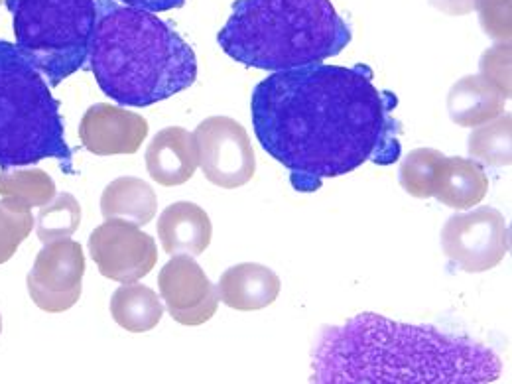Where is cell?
<instances>
[{
    "mask_svg": "<svg viewBox=\"0 0 512 384\" xmlns=\"http://www.w3.org/2000/svg\"><path fill=\"white\" fill-rule=\"evenodd\" d=\"M396 105L367 65L312 64L260 81L251 115L260 146L290 172L294 190L312 193L367 162L390 166L400 158Z\"/></svg>",
    "mask_w": 512,
    "mask_h": 384,
    "instance_id": "cell-1",
    "label": "cell"
},
{
    "mask_svg": "<svg viewBox=\"0 0 512 384\" xmlns=\"http://www.w3.org/2000/svg\"><path fill=\"white\" fill-rule=\"evenodd\" d=\"M501 371V357L471 337L379 314L323 327L312 351L318 384H489Z\"/></svg>",
    "mask_w": 512,
    "mask_h": 384,
    "instance_id": "cell-2",
    "label": "cell"
},
{
    "mask_svg": "<svg viewBox=\"0 0 512 384\" xmlns=\"http://www.w3.org/2000/svg\"><path fill=\"white\" fill-rule=\"evenodd\" d=\"M89 60L101 91L125 107L166 101L197 77L195 54L172 26L115 0L97 2Z\"/></svg>",
    "mask_w": 512,
    "mask_h": 384,
    "instance_id": "cell-3",
    "label": "cell"
},
{
    "mask_svg": "<svg viewBox=\"0 0 512 384\" xmlns=\"http://www.w3.org/2000/svg\"><path fill=\"white\" fill-rule=\"evenodd\" d=\"M351 38L331 0H237L217 42L239 64L284 71L335 58Z\"/></svg>",
    "mask_w": 512,
    "mask_h": 384,
    "instance_id": "cell-4",
    "label": "cell"
},
{
    "mask_svg": "<svg viewBox=\"0 0 512 384\" xmlns=\"http://www.w3.org/2000/svg\"><path fill=\"white\" fill-rule=\"evenodd\" d=\"M56 158L73 174L60 103L42 73L20 50L0 40V168Z\"/></svg>",
    "mask_w": 512,
    "mask_h": 384,
    "instance_id": "cell-5",
    "label": "cell"
},
{
    "mask_svg": "<svg viewBox=\"0 0 512 384\" xmlns=\"http://www.w3.org/2000/svg\"><path fill=\"white\" fill-rule=\"evenodd\" d=\"M20 54L60 85L89 58L97 24L95 0H6Z\"/></svg>",
    "mask_w": 512,
    "mask_h": 384,
    "instance_id": "cell-6",
    "label": "cell"
},
{
    "mask_svg": "<svg viewBox=\"0 0 512 384\" xmlns=\"http://www.w3.org/2000/svg\"><path fill=\"white\" fill-rule=\"evenodd\" d=\"M442 249L463 272H487L511 251V231L501 211L479 207L449 217L442 229Z\"/></svg>",
    "mask_w": 512,
    "mask_h": 384,
    "instance_id": "cell-7",
    "label": "cell"
},
{
    "mask_svg": "<svg viewBox=\"0 0 512 384\" xmlns=\"http://www.w3.org/2000/svg\"><path fill=\"white\" fill-rule=\"evenodd\" d=\"M203 176L223 190H237L253 180L256 158L245 127L229 117H209L193 132Z\"/></svg>",
    "mask_w": 512,
    "mask_h": 384,
    "instance_id": "cell-8",
    "label": "cell"
},
{
    "mask_svg": "<svg viewBox=\"0 0 512 384\" xmlns=\"http://www.w3.org/2000/svg\"><path fill=\"white\" fill-rule=\"evenodd\" d=\"M83 274L85 255L79 243L71 239L46 243L26 278L28 294L40 310L62 314L79 302Z\"/></svg>",
    "mask_w": 512,
    "mask_h": 384,
    "instance_id": "cell-9",
    "label": "cell"
},
{
    "mask_svg": "<svg viewBox=\"0 0 512 384\" xmlns=\"http://www.w3.org/2000/svg\"><path fill=\"white\" fill-rule=\"evenodd\" d=\"M89 253L105 278L121 284L142 280L158 262L154 239L123 219L99 225L89 237Z\"/></svg>",
    "mask_w": 512,
    "mask_h": 384,
    "instance_id": "cell-10",
    "label": "cell"
},
{
    "mask_svg": "<svg viewBox=\"0 0 512 384\" xmlns=\"http://www.w3.org/2000/svg\"><path fill=\"white\" fill-rule=\"evenodd\" d=\"M160 298L182 325H203L219 308V294L193 256L174 255L158 274Z\"/></svg>",
    "mask_w": 512,
    "mask_h": 384,
    "instance_id": "cell-11",
    "label": "cell"
},
{
    "mask_svg": "<svg viewBox=\"0 0 512 384\" xmlns=\"http://www.w3.org/2000/svg\"><path fill=\"white\" fill-rule=\"evenodd\" d=\"M148 121L138 113L107 103L87 109L79 125L83 146L97 156L134 154L148 136Z\"/></svg>",
    "mask_w": 512,
    "mask_h": 384,
    "instance_id": "cell-12",
    "label": "cell"
},
{
    "mask_svg": "<svg viewBox=\"0 0 512 384\" xmlns=\"http://www.w3.org/2000/svg\"><path fill=\"white\" fill-rule=\"evenodd\" d=\"M197 166V146L193 134L186 128H164L148 144L146 170L150 178L164 188L190 182Z\"/></svg>",
    "mask_w": 512,
    "mask_h": 384,
    "instance_id": "cell-13",
    "label": "cell"
},
{
    "mask_svg": "<svg viewBox=\"0 0 512 384\" xmlns=\"http://www.w3.org/2000/svg\"><path fill=\"white\" fill-rule=\"evenodd\" d=\"M280 278L268 266L243 262L221 274L219 300L239 312H256L272 306L280 294Z\"/></svg>",
    "mask_w": 512,
    "mask_h": 384,
    "instance_id": "cell-14",
    "label": "cell"
},
{
    "mask_svg": "<svg viewBox=\"0 0 512 384\" xmlns=\"http://www.w3.org/2000/svg\"><path fill=\"white\" fill-rule=\"evenodd\" d=\"M156 229L162 249L172 256H199L205 253L213 237L209 215L190 201L168 205L162 211Z\"/></svg>",
    "mask_w": 512,
    "mask_h": 384,
    "instance_id": "cell-15",
    "label": "cell"
},
{
    "mask_svg": "<svg viewBox=\"0 0 512 384\" xmlns=\"http://www.w3.org/2000/svg\"><path fill=\"white\" fill-rule=\"evenodd\" d=\"M507 99L481 75L459 79L448 95V111L457 127L475 128L501 117Z\"/></svg>",
    "mask_w": 512,
    "mask_h": 384,
    "instance_id": "cell-16",
    "label": "cell"
},
{
    "mask_svg": "<svg viewBox=\"0 0 512 384\" xmlns=\"http://www.w3.org/2000/svg\"><path fill=\"white\" fill-rule=\"evenodd\" d=\"M489 192V178L485 170L467 158L444 160L442 176L436 188V199L451 209L465 211L479 205Z\"/></svg>",
    "mask_w": 512,
    "mask_h": 384,
    "instance_id": "cell-17",
    "label": "cell"
},
{
    "mask_svg": "<svg viewBox=\"0 0 512 384\" xmlns=\"http://www.w3.org/2000/svg\"><path fill=\"white\" fill-rule=\"evenodd\" d=\"M158 199L154 190L140 178H119L101 195V213L105 219H123L134 225H148L156 215Z\"/></svg>",
    "mask_w": 512,
    "mask_h": 384,
    "instance_id": "cell-18",
    "label": "cell"
},
{
    "mask_svg": "<svg viewBox=\"0 0 512 384\" xmlns=\"http://www.w3.org/2000/svg\"><path fill=\"white\" fill-rule=\"evenodd\" d=\"M111 316L130 333L152 331L164 316V306L154 290L142 284H125L111 298Z\"/></svg>",
    "mask_w": 512,
    "mask_h": 384,
    "instance_id": "cell-19",
    "label": "cell"
},
{
    "mask_svg": "<svg viewBox=\"0 0 512 384\" xmlns=\"http://www.w3.org/2000/svg\"><path fill=\"white\" fill-rule=\"evenodd\" d=\"M0 195L2 201L20 209L30 211L32 207H44L56 197L54 180L38 168L2 172L0 174Z\"/></svg>",
    "mask_w": 512,
    "mask_h": 384,
    "instance_id": "cell-20",
    "label": "cell"
},
{
    "mask_svg": "<svg viewBox=\"0 0 512 384\" xmlns=\"http://www.w3.org/2000/svg\"><path fill=\"white\" fill-rule=\"evenodd\" d=\"M446 156L434 148L412 150L400 166V186L418 199L436 195Z\"/></svg>",
    "mask_w": 512,
    "mask_h": 384,
    "instance_id": "cell-21",
    "label": "cell"
},
{
    "mask_svg": "<svg viewBox=\"0 0 512 384\" xmlns=\"http://www.w3.org/2000/svg\"><path fill=\"white\" fill-rule=\"evenodd\" d=\"M469 154L487 166H495V168L511 166V115H501L481 127H475L469 136Z\"/></svg>",
    "mask_w": 512,
    "mask_h": 384,
    "instance_id": "cell-22",
    "label": "cell"
},
{
    "mask_svg": "<svg viewBox=\"0 0 512 384\" xmlns=\"http://www.w3.org/2000/svg\"><path fill=\"white\" fill-rule=\"evenodd\" d=\"M38 239L46 245L52 241L69 239L81 223V207L71 193H60L48 205L40 207V215L36 219Z\"/></svg>",
    "mask_w": 512,
    "mask_h": 384,
    "instance_id": "cell-23",
    "label": "cell"
},
{
    "mask_svg": "<svg viewBox=\"0 0 512 384\" xmlns=\"http://www.w3.org/2000/svg\"><path fill=\"white\" fill-rule=\"evenodd\" d=\"M34 227L30 211H20L0 201V264L8 262L18 247L28 239Z\"/></svg>",
    "mask_w": 512,
    "mask_h": 384,
    "instance_id": "cell-24",
    "label": "cell"
},
{
    "mask_svg": "<svg viewBox=\"0 0 512 384\" xmlns=\"http://www.w3.org/2000/svg\"><path fill=\"white\" fill-rule=\"evenodd\" d=\"M481 77L487 79L501 95L511 99V46L503 44L489 50L481 60Z\"/></svg>",
    "mask_w": 512,
    "mask_h": 384,
    "instance_id": "cell-25",
    "label": "cell"
},
{
    "mask_svg": "<svg viewBox=\"0 0 512 384\" xmlns=\"http://www.w3.org/2000/svg\"><path fill=\"white\" fill-rule=\"evenodd\" d=\"M481 24L491 38L511 40V0H477Z\"/></svg>",
    "mask_w": 512,
    "mask_h": 384,
    "instance_id": "cell-26",
    "label": "cell"
},
{
    "mask_svg": "<svg viewBox=\"0 0 512 384\" xmlns=\"http://www.w3.org/2000/svg\"><path fill=\"white\" fill-rule=\"evenodd\" d=\"M125 6L140 8L146 12H166L184 6L186 0H121Z\"/></svg>",
    "mask_w": 512,
    "mask_h": 384,
    "instance_id": "cell-27",
    "label": "cell"
},
{
    "mask_svg": "<svg viewBox=\"0 0 512 384\" xmlns=\"http://www.w3.org/2000/svg\"><path fill=\"white\" fill-rule=\"evenodd\" d=\"M430 4L448 16H465L475 10L477 0H430Z\"/></svg>",
    "mask_w": 512,
    "mask_h": 384,
    "instance_id": "cell-28",
    "label": "cell"
},
{
    "mask_svg": "<svg viewBox=\"0 0 512 384\" xmlns=\"http://www.w3.org/2000/svg\"><path fill=\"white\" fill-rule=\"evenodd\" d=\"M0 331H2V316H0Z\"/></svg>",
    "mask_w": 512,
    "mask_h": 384,
    "instance_id": "cell-29",
    "label": "cell"
},
{
    "mask_svg": "<svg viewBox=\"0 0 512 384\" xmlns=\"http://www.w3.org/2000/svg\"><path fill=\"white\" fill-rule=\"evenodd\" d=\"M0 2H2V0H0Z\"/></svg>",
    "mask_w": 512,
    "mask_h": 384,
    "instance_id": "cell-30",
    "label": "cell"
}]
</instances>
